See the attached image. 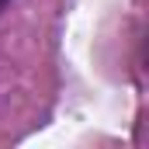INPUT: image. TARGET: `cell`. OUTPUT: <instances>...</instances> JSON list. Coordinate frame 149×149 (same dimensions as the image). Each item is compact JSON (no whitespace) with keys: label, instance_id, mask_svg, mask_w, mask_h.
<instances>
[{"label":"cell","instance_id":"obj_1","mask_svg":"<svg viewBox=\"0 0 149 149\" xmlns=\"http://www.w3.org/2000/svg\"><path fill=\"white\" fill-rule=\"evenodd\" d=\"M7 3H10V0H0V10H3V7H7Z\"/></svg>","mask_w":149,"mask_h":149}]
</instances>
